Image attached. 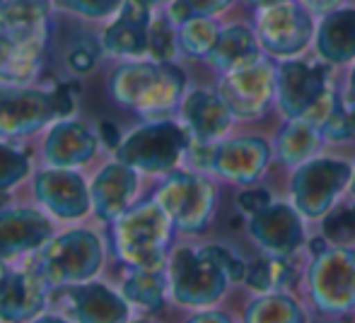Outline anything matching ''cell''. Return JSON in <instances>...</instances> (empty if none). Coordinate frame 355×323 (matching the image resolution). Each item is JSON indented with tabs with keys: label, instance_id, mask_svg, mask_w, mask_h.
Instances as JSON below:
<instances>
[{
	"label": "cell",
	"instance_id": "1",
	"mask_svg": "<svg viewBox=\"0 0 355 323\" xmlns=\"http://www.w3.org/2000/svg\"><path fill=\"white\" fill-rule=\"evenodd\" d=\"M109 94L121 107L157 118L182 107L187 73L177 63H157L150 58L123 61L109 77Z\"/></svg>",
	"mask_w": 355,
	"mask_h": 323
},
{
	"label": "cell",
	"instance_id": "2",
	"mask_svg": "<svg viewBox=\"0 0 355 323\" xmlns=\"http://www.w3.org/2000/svg\"><path fill=\"white\" fill-rule=\"evenodd\" d=\"M336 87L329 75V66L307 58H285L276 66V109L285 121L322 123L334 102Z\"/></svg>",
	"mask_w": 355,
	"mask_h": 323
},
{
	"label": "cell",
	"instance_id": "3",
	"mask_svg": "<svg viewBox=\"0 0 355 323\" xmlns=\"http://www.w3.org/2000/svg\"><path fill=\"white\" fill-rule=\"evenodd\" d=\"M172 234L174 222L155 198L131 205L114 222V246L131 268H164Z\"/></svg>",
	"mask_w": 355,
	"mask_h": 323
},
{
	"label": "cell",
	"instance_id": "4",
	"mask_svg": "<svg viewBox=\"0 0 355 323\" xmlns=\"http://www.w3.org/2000/svg\"><path fill=\"white\" fill-rule=\"evenodd\" d=\"M73 109V84L39 89L22 82H0V138L32 136L56 118L71 116Z\"/></svg>",
	"mask_w": 355,
	"mask_h": 323
},
{
	"label": "cell",
	"instance_id": "5",
	"mask_svg": "<svg viewBox=\"0 0 355 323\" xmlns=\"http://www.w3.org/2000/svg\"><path fill=\"white\" fill-rule=\"evenodd\" d=\"M167 277L172 299L189 309H208L218 304L232 285L211 243L174 248L169 256Z\"/></svg>",
	"mask_w": 355,
	"mask_h": 323
},
{
	"label": "cell",
	"instance_id": "6",
	"mask_svg": "<svg viewBox=\"0 0 355 323\" xmlns=\"http://www.w3.org/2000/svg\"><path fill=\"white\" fill-rule=\"evenodd\" d=\"M254 29L273 61L300 58L314 46L317 19L304 0H266L254 8Z\"/></svg>",
	"mask_w": 355,
	"mask_h": 323
},
{
	"label": "cell",
	"instance_id": "7",
	"mask_svg": "<svg viewBox=\"0 0 355 323\" xmlns=\"http://www.w3.org/2000/svg\"><path fill=\"white\" fill-rule=\"evenodd\" d=\"M187 157L196 172L206 169L218 178L234 186H254L266 176L273 162V145L261 136H242L220 140L213 145L191 142Z\"/></svg>",
	"mask_w": 355,
	"mask_h": 323
},
{
	"label": "cell",
	"instance_id": "8",
	"mask_svg": "<svg viewBox=\"0 0 355 323\" xmlns=\"http://www.w3.org/2000/svg\"><path fill=\"white\" fill-rule=\"evenodd\" d=\"M355 162L334 155H317L300 164L290 174V203L304 220H322L334 205L341 203L353 181Z\"/></svg>",
	"mask_w": 355,
	"mask_h": 323
},
{
	"label": "cell",
	"instance_id": "9",
	"mask_svg": "<svg viewBox=\"0 0 355 323\" xmlns=\"http://www.w3.org/2000/svg\"><path fill=\"white\" fill-rule=\"evenodd\" d=\"M191 142L193 138L184 123L153 118L123 138L116 147V160L143 174H172Z\"/></svg>",
	"mask_w": 355,
	"mask_h": 323
},
{
	"label": "cell",
	"instance_id": "10",
	"mask_svg": "<svg viewBox=\"0 0 355 323\" xmlns=\"http://www.w3.org/2000/svg\"><path fill=\"white\" fill-rule=\"evenodd\" d=\"M304 287L314 309L324 316H348L355 311V246H327L309 258Z\"/></svg>",
	"mask_w": 355,
	"mask_h": 323
},
{
	"label": "cell",
	"instance_id": "11",
	"mask_svg": "<svg viewBox=\"0 0 355 323\" xmlns=\"http://www.w3.org/2000/svg\"><path fill=\"white\" fill-rule=\"evenodd\" d=\"M104 263V246L94 232L73 230L51 237L39 248V275L51 287H73L92 280Z\"/></svg>",
	"mask_w": 355,
	"mask_h": 323
},
{
	"label": "cell",
	"instance_id": "12",
	"mask_svg": "<svg viewBox=\"0 0 355 323\" xmlns=\"http://www.w3.org/2000/svg\"><path fill=\"white\" fill-rule=\"evenodd\" d=\"M174 230L184 234H203L211 227L218 207V188L201 172H172L155 193Z\"/></svg>",
	"mask_w": 355,
	"mask_h": 323
},
{
	"label": "cell",
	"instance_id": "13",
	"mask_svg": "<svg viewBox=\"0 0 355 323\" xmlns=\"http://www.w3.org/2000/svg\"><path fill=\"white\" fill-rule=\"evenodd\" d=\"M215 89L225 99V104L237 121H259L276 104L273 58H261L252 66L223 73Z\"/></svg>",
	"mask_w": 355,
	"mask_h": 323
},
{
	"label": "cell",
	"instance_id": "14",
	"mask_svg": "<svg viewBox=\"0 0 355 323\" xmlns=\"http://www.w3.org/2000/svg\"><path fill=\"white\" fill-rule=\"evenodd\" d=\"M249 239L268 256H295L307 243L304 217L293 203L273 201L268 207L249 215Z\"/></svg>",
	"mask_w": 355,
	"mask_h": 323
},
{
	"label": "cell",
	"instance_id": "15",
	"mask_svg": "<svg viewBox=\"0 0 355 323\" xmlns=\"http://www.w3.org/2000/svg\"><path fill=\"white\" fill-rule=\"evenodd\" d=\"M155 19V0H123L99 37L102 51L121 61L148 58L150 24Z\"/></svg>",
	"mask_w": 355,
	"mask_h": 323
},
{
	"label": "cell",
	"instance_id": "16",
	"mask_svg": "<svg viewBox=\"0 0 355 323\" xmlns=\"http://www.w3.org/2000/svg\"><path fill=\"white\" fill-rule=\"evenodd\" d=\"M37 201L58 220H80L89 212V186L73 169L49 167L34 178Z\"/></svg>",
	"mask_w": 355,
	"mask_h": 323
},
{
	"label": "cell",
	"instance_id": "17",
	"mask_svg": "<svg viewBox=\"0 0 355 323\" xmlns=\"http://www.w3.org/2000/svg\"><path fill=\"white\" fill-rule=\"evenodd\" d=\"M179 109H182V123L191 133L193 142H203V145L225 140L232 123L237 121L218 89H187Z\"/></svg>",
	"mask_w": 355,
	"mask_h": 323
},
{
	"label": "cell",
	"instance_id": "18",
	"mask_svg": "<svg viewBox=\"0 0 355 323\" xmlns=\"http://www.w3.org/2000/svg\"><path fill=\"white\" fill-rule=\"evenodd\" d=\"M63 311L75 323H128V302L116 295L104 282H80L73 287H61Z\"/></svg>",
	"mask_w": 355,
	"mask_h": 323
},
{
	"label": "cell",
	"instance_id": "19",
	"mask_svg": "<svg viewBox=\"0 0 355 323\" xmlns=\"http://www.w3.org/2000/svg\"><path fill=\"white\" fill-rule=\"evenodd\" d=\"M138 193V172L121 160L107 164L99 169L89 186V201L92 210L99 220L116 222L123 212L131 207L133 198Z\"/></svg>",
	"mask_w": 355,
	"mask_h": 323
},
{
	"label": "cell",
	"instance_id": "20",
	"mask_svg": "<svg viewBox=\"0 0 355 323\" xmlns=\"http://www.w3.org/2000/svg\"><path fill=\"white\" fill-rule=\"evenodd\" d=\"M314 53L329 68L355 63V5H338L317 19Z\"/></svg>",
	"mask_w": 355,
	"mask_h": 323
},
{
	"label": "cell",
	"instance_id": "21",
	"mask_svg": "<svg viewBox=\"0 0 355 323\" xmlns=\"http://www.w3.org/2000/svg\"><path fill=\"white\" fill-rule=\"evenodd\" d=\"M53 237V225L34 207L0 210V258H15L27 251H39Z\"/></svg>",
	"mask_w": 355,
	"mask_h": 323
},
{
	"label": "cell",
	"instance_id": "22",
	"mask_svg": "<svg viewBox=\"0 0 355 323\" xmlns=\"http://www.w3.org/2000/svg\"><path fill=\"white\" fill-rule=\"evenodd\" d=\"M53 0H0V37L19 46H46Z\"/></svg>",
	"mask_w": 355,
	"mask_h": 323
},
{
	"label": "cell",
	"instance_id": "23",
	"mask_svg": "<svg viewBox=\"0 0 355 323\" xmlns=\"http://www.w3.org/2000/svg\"><path fill=\"white\" fill-rule=\"evenodd\" d=\"M97 136L80 121H58L44 140V162L56 169H75L97 155Z\"/></svg>",
	"mask_w": 355,
	"mask_h": 323
},
{
	"label": "cell",
	"instance_id": "24",
	"mask_svg": "<svg viewBox=\"0 0 355 323\" xmlns=\"http://www.w3.org/2000/svg\"><path fill=\"white\" fill-rule=\"evenodd\" d=\"M46 285L39 273H5L0 280V321H29L46 306Z\"/></svg>",
	"mask_w": 355,
	"mask_h": 323
},
{
	"label": "cell",
	"instance_id": "25",
	"mask_svg": "<svg viewBox=\"0 0 355 323\" xmlns=\"http://www.w3.org/2000/svg\"><path fill=\"white\" fill-rule=\"evenodd\" d=\"M263 56L266 53H263L261 41L257 37V29L244 22H234L220 29V37L206 63L223 75V73L252 66V63L261 61Z\"/></svg>",
	"mask_w": 355,
	"mask_h": 323
},
{
	"label": "cell",
	"instance_id": "26",
	"mask_svg": "<svg viewBox=\"0 0 355 323\" xmlns=\"http://www.w3.org/2000/svg\"><path fill=\"white\" fill-rule=\"evenodd\" d=\"M324 142L327 140H324V133L317 123L295 118V121H285L281 133L276 136L273 155L283 167L295 169L300 164L314 160L322 152Z\"/></svg>",
	"mask_w": 355,
	"mask_h": 323
},
{
	"label": "cell",
	"instance_id": "27",
	"mask_svg": "<svg viewBox=\"0 0 355 323\" xmlns=\"http://www.w3.org/2000/svg\"><path fill=\"white\" fill-rule=\"evenodd\" d=\"M297 282V268L293 266V256H263L247 263L244 285L257 295L268 292H288Z\"/></svg>",
	"mask_w": 355,
	"mask_h": 323
},
{
	"label": "cell",
	"instance_id": "28",
	"mask_svg": "<svg viewBox=\"0 0 355 323\" xmlns=\"http://www.w3.org/2000/svg\"><path fill=\"white\" fill-rule=\"evenodd\" d=\"M169 277L164 268H133L131 275L123 280L121 295L126 297L128 304H136L141 309L157 311L164 304Z\"/></svg>",
	"mask_w": 355,
	"mask_h": 323
},
{
	"label": "cell",
	"instance_id": "29",
	"mask_svg": "<svg viewBox=\"0 0 355 323\" xmlns=\"http://www.w3.org/2000/svg\"><path fill=\"white\" fill-rule=\"evenodd\" d=\"M244 323H307V314L290 292H268L249 302Z\"/></svg>",
	"mask_w": 355,
	"mask_h": 323
},
{
	"label": "cell",
	"instance_id": "30",
	"mask_svg": "<svg viewBox=\"0 0 355 323\" xmlns=\"http://www.w3.org/2000/svg\"><path fill=\"white\" fill-rule=\"evenodd\" d=\"M46 46H19L0 37V82H29L42 66Z\"/></svg>",
	"mask_w": 355,
	"mask_h": 323
},
{
	"label": "cell",
	"instance_id": "31",
	"mask_svg": "<svg viewBox=\"0 0 355 323\" xmlns=\"http://www.w3.org/2000/svg\"><path fill=\"white\" fill-rule=\"evenodd\" d=\"M324 133V140L346 145L355 140V94L348 89H336L334 102L329 107L327 116L319 123Z\"/></svg>",
	"mask_w": 355,
	"mask_h": 323
},
{
	"label": "cell",
	"instance_id": "32",
	"mask_svg": "<svg viewBox=\"0 0 355 323\" xmlns=\"http://www.w3.org/2000/svg\"><path fill=\"white\" fill-rule=\"evenodd\" d=\"M223 24L218 17H196L179 24V48L187 58L193 61H206L211 56L215 41L220 37Z\"/></svg>",
	"mask_w": 355,
	"mask_h": 323
},
{
	"label": "cell",
	"instance_id": "33",
	"mask_svg": "<svg viewBox=\"0 0 355 323\" xmlns=\"http://www.w3.org/2000/svg\"><path fill=\"white\" fill-rule=\"evenodd\" d=\"M179 53V27L164 12L155 15L148 37V58L157 63H174Z\"/></svg>",
	"mask_w": 355,
	"mask_h": 323
},
{
	"label": "cell",
	"instance_id": "34",
	"mask_svg": "<svg viewBox=\"0 0 355 323\" xmlns=\"http://www.w3.org/2000/svg\"><path fill=\"white\" fill-rule=\"evenodd\" d=\"M322 237L331 246H348L355 241V203H338L322 217Z\"/></svg>",
	"mask_w": 355,
	"mask_h": 323
},
{
	"label": "cell",
	"instance_id": "35",
	"mask_svg": "<svg viewBox=\"0 0 355 323\" xmlns=\"http://www.w3.org/2000/svg\"><path fill=\"white\" fill-rule=\"evenodd\" d=\"M237 0H167L164 15L179 27V24L196 17H220Z\"/></svg>",
	"mask_w": 355,
	"mask_h": 323
},
{
	"label": "cell",
	"instance_id": "36",
	"mask_svg": "<svg viewBox=\"0 0 355 323\" xmlns=\"http://www.w3.org/2000/svg\"><path fill=\"white\" fill-rule=\"evenodd\" d=\"M29 174V160L24 152L0 142V193L15 188Z\"/></svg>",
	"mask_w": 355,
	"mask_h": 323
},
{
	"label": "cell",
	"instance_id": "37",
	"mask_svg": "<svg viewBox=\"0 0 355 323\" xmlns=\"http://www.w3.org/2000/svg\"><path fill=\"white\" fill-rule=\"evenodd\" d=\"M123 0H53L58 10L78 15L83 19H112Z\"/></svg>",
	"mask_w": 355,
	"mask_h": 323
},
{
	"label": "cell",
	"instance_id": "38",
	"mask_svg": "<svg viewBox=\"0 0 355 323\" xmlns=\"http://www.w3.org/2000/svg\"><path fill=\"white\" fill-rule=\"evenodd\" d=\"M99 53H104L102 44H99V41L87 39V37L78 39V41H75L73 46L68 48V53H66L68 71L75 73V75H87V73H92V68L97 66Z\"/></svg>",
	"mask_w": 355,
	"mask_h": 323
},
{
	"label": "cell",
	"instance_id": "39",
	"mask_svg": "<svg viewBox=\"0 0 355 323\" xmlns=\"http://www.w3.org/2000/svg\"><path fill=\"white\" fill-rule=\"evenodd\" d=\"M273 201H276V198H273V193L266 191V188H244L237 196V205L242 207V212H247V215H254V212L263 210V207H268Z\"/></svg>",
	"mask_w": 355,
	"mask_h": 323
},
{
	"label": "cell",
	"instance_id": "40",
	"mask_svg": "<svg viewBox=\"0 0 355 323\" xmlns=\"http://www.w3.org/2000/svg\"><path fill=\"white\" fill-rule=\"evenodd\" d=\"M187 323H234L225 311H201V314L191 316Z\"/></svg>",
	"mask_w": 355,
	"mask_h": 323
},
{
	"label": "cell",
	"instance_id": "41",
	"mask_svg": "<svg viewBox=\"0 0 355 323\" xmlns=\"http://www.w3.org/2000/svg\"><path fill=\"white\" fill-rule=\"evenodd\" d=\"M102 136H104V142H107L109 147H119L121 145V140L123 138H119V133H116V126L114 123H109V121H102Z\"/></svg>",
	"mask_w": 355,
	"mask_h": 323
},
{
	"label": "cell",
	"instance_id": "42",
	"mask_svg": "<svg viewBox=\"0 0 355 323\" xmlns=\"http://www.w3.org/2000/svg\"><path fill=\"white\" fill-rule=\"evenodd\" d=\"M304 3L309 5V8L314 10V12H319V15H324V12H329V10H334V8H338V5L343 3V0H304Z\"/></svg>",
	"mask_w": 355,
	"mask_h": 323
},
{
	"label": "cell",
	"instance_id": "43",
	"mask_svg": "<svg viewBox=\"0 0 355 323\" xmlns=\"http://www.w3.org/2000/svg\"><path fill=\"white\" fill-rule=\"evenodd\" d=\"M346 89H348V92H353V94H355V63H353V66H351V71H348Z\"/></svg>",
	"mask_w": 355,
	"mask_h": 323
},
{
	"label": "cell",
	"instance_id": "44",
	"mask_svg": "<svg viewBox=\"0 0 355 323\" xmlns=\"http://www.w3.org/2000/svg\"><path fill=\"white\" fill-rule=\"evenodd\" d=\"M34 323H68V321L61 319V316H39Z\"/></svg>",
	"mask_w": 355,
	"mask_h": 323
},
{
	"label": "cell",
	"instance_id": "45",
	"mask_svg": "<svg viewBox=\"0 0 355 323\" xmlns=\"http://www.w3.org/2000/svg\"><path fill=\"white\" fill-rule=\"evenodd\" d=\"M348 196H351V201L355 203V172H353V181H351V188H348Z\"/></svg>",
	"mask_w": 355,
	"mask_h": 323
},
{
	"label": "cell",
	"instance_id": "46",
	"mask_svg": "<svg viewBox=\"0 0 355 323\" xmlns=\"http://www.w3.org/2000/svg\"><path fill=\"white\" fill-rule=\"evenodd\" d=\"M5 273H8V268H5L3 258H0V280H3V277H5Z\"/></svg>",
	"mask_w": 355,
	"mask_h": 323
},
{
	"label": "cell",
	"instance_id": "47",
	"mask_svg": "<svg viewBox=\"0 0 355 323\" xmlns=\"http://www.w3.org/2000/svg\"><path fill=\"white\" fill-rule=\"evenodd\" d=\"M133 323H148V321H133Z\"/></svg>",
	"mask_w": 355,
	"mask_h": 323
},
{
	"label": "cell",
	"instance_id": "48",
	"mask_svg": "<svg viewBox=\"0 0 355 323\" xmlns=\"http://www.w3.org/2000/svg\"><path fill=\"white\" fill-rule=\"evenodd\" d=\"M155 3H159V0H155Z\"/></svg>",
	"mask_w": 355,
	"mask_h": 323
}]
</instances>
